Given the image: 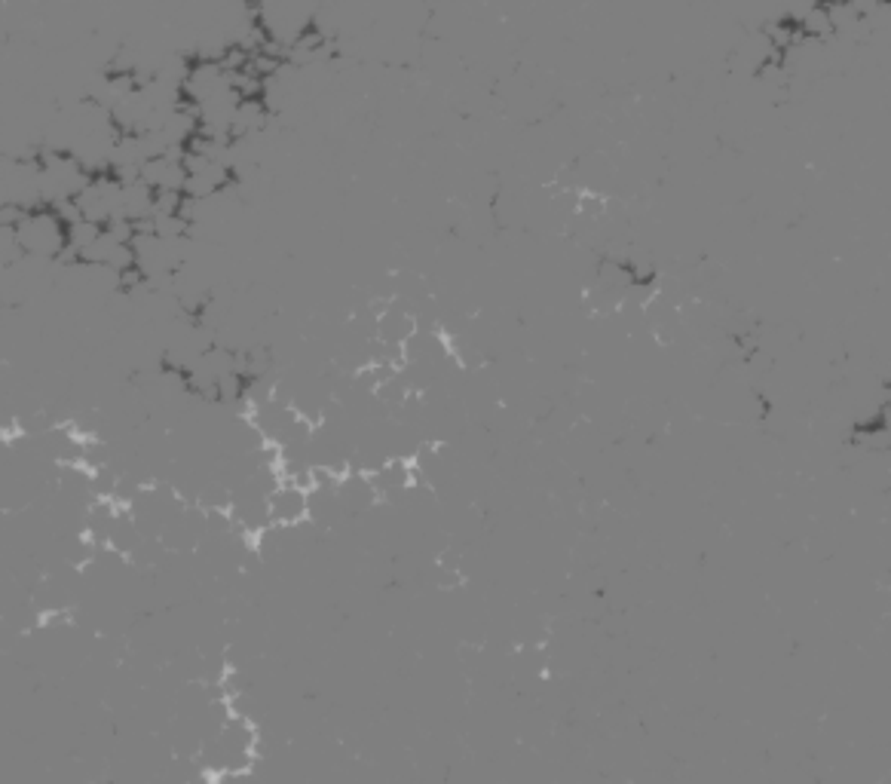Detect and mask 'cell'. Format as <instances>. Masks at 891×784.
I'll list each match as a JSON object with an SVG mask.
<instances>
[{"label":"cell","mask_w":891,"mask_h":784,"mask_svg":"<svg viewBox=\"0 0 891 784\" xmlns=\"http://www.w3.org/2000/svg\"><path fill=\"white\" fill-rule=\"evenodd\" d=\"M270 518L279 527H301L304 521H310V503L307 494L297 487L282 484L276 494H270Z\"/></svg>","instance_id":"obj_1"}]
</instances>
